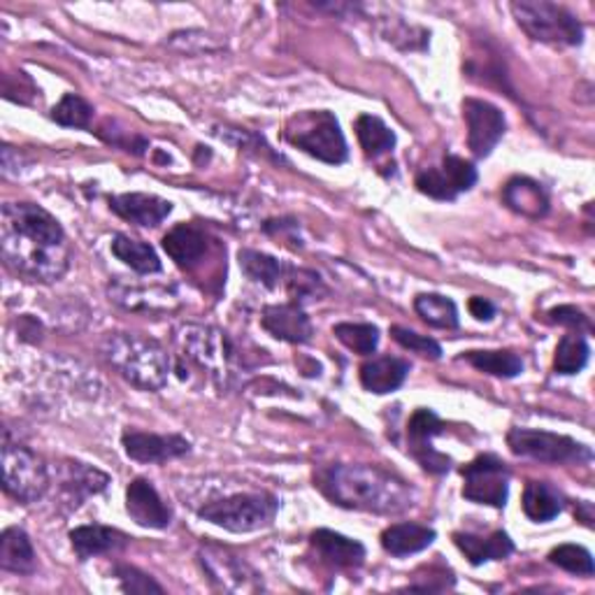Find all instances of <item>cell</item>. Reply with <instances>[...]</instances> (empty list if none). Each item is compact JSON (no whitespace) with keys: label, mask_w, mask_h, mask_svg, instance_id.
<instances>
[{"label":"cell","mask_w":595,"mask_h":595,"mask_svg":"<svg viewBox=\"0 0 595 595\" xmlns=\"http://www.w3.org/2000/svg\"><path fill=\"white\" fill-rule=\"evenodd\" d=\"M0 247L5 266L29 282L54 284L70 268L64 226L35 203H5L0 212Z\"/></svg>","instance_id":"1"},{"label":"cell","mask_w":595,"mask_h":595,"mask_svg":"<svg viewBox=\"0 0 595 595\" xmlns=\"http://www.w3.org/2000/svg\"><path fill=\"white\" fill-rule=\"evenodd\" d=\"M316 486L333 505L370 514H401L414 505V489L377 465H330L316 474Z\"/></svg>","instance_id":"2"},{"label":"cell","mask_w":595,"mask_h":595,"mask_svg":"<svg viewBox=\"0 0 595 595\" xmlns=\"http://www.w3.org/2000/svg\"><path fill=\"white\" fill-rule=\"evenodd\" d=\"M105 359L141 391H161L168 384L170 356L161 343L135 333H112L103 345Z\"/></svg>","instance_id":"3"},{"label":"cell","mask_w":595,"mask_h":595,"mask_svg":"<svg viewBox=\"0 0 595 595\" xmlns=\"http://www.w3.org/2000/svg\"><path fill=\"white\" fill-rule=\"evenodd\" d=\"M284 137L289 145L303 149L328 166H340L349 158L340 122L328 110H307L291 116Z\"/></svg>","instance_id":"4"},{"label":"cell","mask_w":595,"mask_h":595,"mask_svg":"<svg viewBox=\"0 0 595 595\" xmlns=\"http://www.w3.org/2000/svg\"><path fill=\"white\" fill-rule=\"evenodd\" d=\"M517 24L535 43L553 47H577L584 43V26L570 10L547 0H521L512 3Z\"/></svg>","instance_id":"5"},{"label":"cell","mask_w":595,"mask_h":595,"mask_svg":"<svg viewBox=\"0 0 595 595\" xmlns=\"http://www.w3.org/2000/svg\"><path fill=\"white\" fill-rule=\"evenodd\" d=\"M277 512H280V501L272 493H235L224 501L207 503L198 509V517L210 521L231 532H254L268 528Z\"/></svg>","instance_id":"6"},{"label":"cell","mask_w":595,"mask_h":595,"mask_svg":"<svg viewBox=\"0 0 595 595\" xmlns=\"http://www.w3.org/2000/svg\"><path fill=\"white\" fill-rule=\"evenodd\" d=\"M177 349H180L182 361H189L205 370L212 380L226 382L231 377V363L235 359V347L228 335L198 324H184L177 330Z\"/></svg>","instance_id":"7"},{"label":"cell","mask_w":595,"mask_h":595,"mask_svg":"<svg viewBox=\"0 0 595 595\" xmlns=\"http://www.w3.org/2000/svg\"><path fill=\"white\" fill-rule=\"evenodd\" d=\"M507 447L514 456L521 459H532L540 463L551 465H565V463H591L593 451L568 438V435L549 433V430H532V428H512L507 433Z\"/></svg>","instance_id":"8"},{"label":"cell","mask_w":595,"mask_h":595,"mask_svg":"<svg viewBox=\"0 0 595 595\" xmlns=\"http://www.w3.org/2000/svg\"><path fill=\"white\" fill-rule=\"evenodd\" d=\"M3 489L14 501L31 505L45 498L49 472L45 461L24 445H3Z\"/></svg>","instance_id":"9"},{"label":"cell","mask_w":595,"mask_h":595,"mask_svg":"<svg viewBox=\"0 0 595 595\" xmlns=\"http://www.w3.org/2000/svg\"><path fill=\"white\" fill-rule=\"evenodd\" d=\"M463 498L478 505L505 507L509 495V468L495 453H482L463 470Z\"/></svg>","instance_id":"10"},{"label":"cell","mask_w":595,"mask_h":595,"mask_svg":"<svg viewBox=\"0 0 595 595\" xmlns=\"http://www.w3.org/2000/svg\"><path fill=\"white\" fill-rule=\"evenodd\" d=\"M474 184H478V168L456 154H447L440 168H426L416 175V189L435 201L451 203Z\"/></svg>","instance_id":"11"},{"label":"cell","mask_w":595,"mask_h":595,"mask_svg":"<svg viewBox=\"0 0 595 595\" xmlns=\"http://www.w3.org/2000/svg\"><path fill=\"white\" fill-rule=\"evenodd\" d=\"M445 430V424L440 416L428 407H419L407 424V447L414 456V461L419 463L430 474H447L451 470V459L447 453L433 447V438Z\"/></svg>","instance_id":"12"},{"label":"cell","mask_w":595,"mask_h":595,"mask_svg":"<svg viewBox=\"0 0 595 595\" xmlns=\"http://www.w3.org/2000/svg\"><path fill=\"white\" fill-rule=\"evenodd\" d=\"M198 557H201L203 570L210 574V580L222 591L254 593L263 588V584L259 582V574H256L240 557H235L233 551L224 547L207 545L201 549Z\"/></svg>","instance_id":"13"},{"label":"cell","mask_w":595,"mask_h":595,"mask_svg":"<svg viewBox=\"0 0 595 595\" xmlns=\"http://www.w3.org/2000/svg\"><path fill=\"white\" fill-rule=\"evenodd\" d=\"M463 119L468 126V147L474 158H486L503 141L507 122L505 114L482 98H465Z\"/></svg>","instance_id":"14"},{"label":"cell","mask_w":595,"mask_h":595,"mask_svg":"<svg viewBox=\"0 0 595 595\" xmlns=\"http://www.w3.org/2000/svg\"><path fill=\"white\" fill-rule=\"evenodd\" d=\"M110 301L128 312L145 314H166L182 307V298L175 287L133 284L126 280H114L110 284Z\"/></svg>","instance_id":"15"},{"label":"cell","mask_w":595,"mask_h":595,"mask_svg":"<svg viewBox=\"0 0 595 595\" xmlns=\"http://www.w3.org/2000/svg\"><path fill=\"white\" fill-rule=\"evenodd\" d=\"M122 445L128 459L137 463H166L191 451V442L182 435H156L143 430H126Z\"/></svg>","instance_id":"16"},{"label":"cell","mask_w":595,"mask_h":595,"mask_svg":"<svg viewBox=\"0 0 595 595\" xmlns=\"http://www.w3.org/2000/svg\"><path fill=\"white\" fill-rule=\"evenodd\" d=\"M212 237L195 224H177L164 237V249L182 270L195 274L203 268V259L214 249Z\"/></svg>","instance_id":"17"},{"label":"cell","mask_w":595,"mask_h":595,"mask_svg":"<svg viewBox=\"0 0 595 595\" xmlns=\"http://www.w3.org/2000/svg\"><path fill=\"white\" fill-rule=\"evenodd\" d=\"M126 512L131 514V519L143 528L164 530L172 521V509L164 503L156 486L143 478L133 480L126 489Z\"/></svg>","instance_id":"18"},{"label":"cell","mask_w":595,"mask_h":595,"mask_svg":"<svg viewBox=\"0 0 595 595\" xmlns=\"http://www.w3.org/2000/svg\"><path fill=\"white\" fill-rule=\"evenodd\" d=\"M310 545L316 551V559L335 570H356L366 561V547L335 530H314Z\"/></svg>","instance_id":"19"},{"label":"cell","mask_w":595,"mask_h":595,"mask_svg":"<svg viewBox=\"0 0 595 595\" xmlns=\"http://www.w3.org/2000/svg\"><path fill=\"white\" fill-rule=\"evenodd\" d=\"M110 207L124 222L141 228H156L172 212V203L154 193H122L110 198Z\"/></svg>","instance_id":"20"},{"label":"cell","mask_w":595,"mask_h":595,"mask_svg":"<svg viewBox=\"0 0 595 595\" xmlns=\"http://www.w3.org/2000/svg\"><path fill=\"white\" fill-rule=\"evenodd\" d=\"M261 324L272 337H277V340L291 343V345H305L314 335L310 316L298 303L268 305L263 310Z\"/></svg>","instance_id":"21"},{"label":"cell","mask_w":595,"mask_h":595,"mask_svg":"<svg viewBox=\"0 0 595 595\" xmlns=\"http://www.w3.org/2000/svg\"><path fill=\"white\" fill-rule=\"evenodd\" d=\"M505 205L528 220H542L549 212V195L540 182L530 177H514L503 189Z\"/></svg>","instance_id":"22"},{"label":"cell","mask_w":595,"mask_h":595,"mask_svg":"<svg viewBox=\"0 0 595 595\" xmlns=\"http://www.w3.org/2000/svg\"><path fill=\"white\" fill-rule=\"evenodd\" d=\"M453 542L459 547L472 565H482L489 561H505L514 553V542L505 530H495L489 538H480L472 532H453Z\"/></svg>","instance_id":"23"},{"label":"cell","mask_w":595,"mask_h":595,"mask_svg":"<svg viewBox=\"0 0 595 595\" xmlns=\"http://www.w3.org/2000/svg\"><path fill=\"white\" fill-rule=\"evenodd\" d=\"M70 542L79 561H89L93 557H101V553L124 549L128 545V538L122 530L93 524V526L75 528L70 532Z\"/></svg>","instance_id":"24"},{"label":"cell","mask_w":595,"mask_h":595,"mask_svg":"<svg viewBox=\"0 0 595 595\" xmlns=\"http://www.w3.org/2000/svg\"><path fill=\"white\" fill-rule=\"evenodd\" d=\"M409 374V363L395 356H380L361 366V384L366 391L384 395L401 389Z\"/></svg>","instance_id":"25"},{"label":"cell","mask_w":595,"mask_h":595,"mask_svg":"<svg viewBox=\"0 0 595 595\" xmlns=\"http://www.w3.org/2000/svg\"><path fill=\"white\" fill-rule=\"evenodd\" d=\"M0 568L14 574H33L37 570L35 549L22 528H5L0 535Z\"/></svg>","instance_id":"26"},{"label":"cell","mask_w":595,"mask_h":595,"mask_svg":"<svg viewBox=\"0 0 595 595\" xmlns=\"http://www.w3.org/2000/svg\"><path fill=\"white\" fill-rule=\"evenodd\" d=\"M435 542V530L422 524H395L382 532V547L391 557H412Z\"/></svg>","instance_id":"27"},{"label":"cell","mask_w":595,"mask_h":595,"mask_svg":"<svg viewBox=\"0 0 595 595\" xmlns=\"http://www.w3.org/2000/svg\"><path fill=\"white\" fill-rule=\"evenodd\" d=\"M110 484V478L105 472L96 470L87 463H77L70 461L66 463V474H64V491L68 495V501L77 507L82 501H87L89 495L103 493Z\"/></svg>","instance_id":"28"},{"label":"cell","mask_w":595,"mask_h":595,"mask_svg":"<svg viewBox=\"0 0 595 595\" xmlns=\"http://www.w3.org/2000/svg\"><path fill=\"white\" fill-rule=\"evenodd\" d=\"M356 135H359L363 154L374 164H380L382 158L391 156L395 147L393 131L374 114H361L359 119H356Z\"/></svg>","instance_id":"29"},{"label":"cell","mask_w":595,"mask_h":595,"mask_svg":"<svg viewBox=\"0 0 595 595\" xmlns=\"http://www.w3.org/2000/svg\"><path fill=\"white\" fill-rule=\"evenodd\" d=\"M112 254L119 261L126 263L131 270L141 274H154V272H161L164 268L161 259H158V254L154 251L151 245L135 240V237L126 233H116L112 237Z\"/></svg>","instance_id":"30"},{"label":"cell","mask_w":595,"mask_h":595,"mask_svg":"<svg viewBox=\"0 0 595 595\" xmlns=\"http://www.w3.org/2000/svg\"><path fill=\"white\" fill-rule=\"evenodd\" d=\"M524 512L538 524L557 519L563 512V495L547 482H528L524 489Z\"/></svg>","instance_id":"31"},{"label":"cell","mask_w":595,"mask_h":595,"mask_svg":"<svg viewBox=\"0 0 595 595\" xmlns=\"http://www.w3.org/2000/svg\"><path fill=\"white\" fill-rule=\"evenodd\" d=\"M414 310L433 328H442V330L459 328V310H456V303L447 295H440V293L416 295Z\"/></svg>","instance_id":"32"},{"label":"cell","mask_w":595,"mask_h":595,"mask_svg":"<svg viewBox=\"0 0 595 595\" xmlns=\"http://www.w3.org/2000/svg\"><path fill=\"white\" fill-rule=\"evenodd\" d=\"M237 259H240V268L251 282L263 284L268 289H274L277 284L284 280V274H287V266L277 261L274 256L263 254V251L240 249Z\"/></svg>","instance_id":"33"},{"label":"cell","mask_w":595,"mask_h":595,"mask_svg":"<svg viewBox=\"0 0 595 595\" xmlns=\"http://www.w3.org/2000/svg\"><path fill=\"white\" fill-rule=\"evenodd\" d=\"M463 361L480 372L503 377V380H512V377H519L524 372L521 356L514 351H465Z\"/></svg>","instance_id":"34"},{"label":"cell","mask_w":595,"mask_h":595,"mask_svg":"<svg viewBox=\"0 0 595 595\" xmlns=\"http://www.w3.org/2000/svg\"><path fill=\"white\" fill-rule=\"evenodd\" d=\"M591 356V347L582 333H570L557 347V359H553V370L559 374H577L586 368Z\"/></svg>","instance_id":"35"},{"label":"cell","mask_w":595,"mask_h":595,"mask_svg":"<svg viewBox=\"0 0 595 595\" xmlns=\"http://www.w3.org/2000/svg\"><path fill=\"white\" fill-rule=\"evenodd\" d=\"M333 333L349 351L361 356L374 353L380 345V328L372 324H337Z\"/></svg>","instance_id":"36"},{"label":"cell","mask_w":595,"mask_h":595,"mask_svg":"<svg viewBox=\"0 0 595 595\" xmlns=\"http://www.w3.org/2000/svg\"><path fill=\"white\" fill-rule=\"evenodd\" d=\"M91 116H93V108L77 93H66L61 98V103L52 110L54 122L68 128H89Z\"/></svg>","instance_id":"37"},{"label":"cell","mask_w":595,"mask_h":595,"mask_svg":"<svg viewBox=\"0 0 595 595\" xmlns=\"http://www.w3.org/2000/svg\"><path fill=\"white\" fill-rule=\"evenodd\" d=\"M549 561L553 565H559L565 572L584 574V577H593V572H595L591 551L580 547V545H561V547H557L549 553Z\"/></svg>","instance_id":"38"},{"label":"cell","mask_w":595,"mask_h":595,"mask_svg":"<svg viewBox=\"0 0 595 595\" xmlns=\"http://www.w3.org/2000/svg\"><path fill=\"white\" fill-rule=\"evenodd\" d=\"M391 337L395 343H398L401 347L419 353V356H426V359H433L438 361L442 356V347L433 340V337L428 335H419L416 330H409V328H403V326H393L391 328Z\"/></svg>","instance_id":"39"},{"label":"cell","mask_w":595,"mask_h":595,"mask_svg":"<svg viewBox=\"0 0 595 595\" xmlns=\"http://www.w3.org/2000/svg\"><path fill=\"white\" fill-rule=\"evenodd\" d=\"M284 280H287V289H289V295L293 298V303L305 301V298L316 295V291H322L319 274L312 270H298V268L287 266Z\"/></svg>","instance_id":"40"},{"label":"cell","mask_w":595,"mask_h":595,"mask_svg":"<svg viewBox=\"0 0 595 595\" xmlns=\"http://www.w3.org/2000/svg\"><path fill=\"white\" fill-rule=\"evenodd\" d=\"M114 574L119 584H122V591L126 593H164L161 584H156L149 574L133 565H116Z\"/></svg>","instance_id":"41"},{"label":"cell","mask_w":595,"mask_h":595,"mask_svg":"<svg viewBox=\"0 0 595 595\" xmlns=\"http://www.w3.org/2000/svg\"><path fill=\"white\" fill-rule=\"evenodd\" d=\"M549 319H551L553 324L577 328V333H582V330L588 333V330L593 328L588 316H586L580 307H574V305H561V307L549 310Z\"/></svg>","instance_id":"42"},{"label":"cell","mask_w":595,"mask_h":595,"mask_svg":"<svg viewBox=\"0 0 595 595\" xmlns=\"http://www.w3.org/2000/svg\"><path fill=\"white\" fill-rule=\"evenodd\" d=\"M468 307H470L474 319H480V322H491L495 316V305L491 301H486V298H480V295L472 298Z\"/></svg>","instance_id":"43"}]
</instances>
